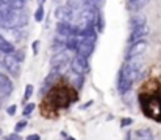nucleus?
I'll list each match as a JSON object with an SVG mask.
<instances>
[{"label": "nucleus", "instance_id": "f257e3e1", "mask_svg": "<svg viewBox=\"0 0 161 140\" xmlns=\"http://www.w3.org/2000/svg\"><path fill=\"white\" fill-rule=\"evenodd\" d=\"M139 103L142 107V112L157 120L161 122V87L160 86H147V89H144L139 93Z\"/></svg>", "mask_w": 161, "mask_h": 140}, {"label": "nucleus", "instance_id": "f03ea898", "mask_svg": "<svg viewBox=\"0 0 161 140\" xmlns=\"http://www.w3.org/2000/svg\"><path fill=\"white\" fill-rule=\"evenodd\" d=\"M141 67H142V54L127 58L119 75V92L124 93L131 87V84L141 75Z\"/></svg>", "mask_w": 161, "mask_h": 140}, {"label": "nucleus", "instance_id": "7ed1b4c3", "mask_svg": "<svg viewBox=\"0 0 161 140\" xmlns=\"http://www.w3.org/2000/svg\"><path fill=\"white\" fill-rule=\"evenodd\" d=\"M27 22H28V14H27L25 8H20V9L14 8L8 16L0 17V27L6 28V30H16V28L25 27Z\"/></svg>", "mask_w": 161, "mask_h": 140}, {"label": "nucleus", "instance_id": "20e7f679", "mask_svg": "<svg viewBox=\"0 0 161 140\" xmlns=\"http://www.w3.org/2000/svg\"><path fill=\"white\" fill-rule=\"evenodd\" d=\"M50 96V103H53L55 107H66L70 103H74L77 100L75 93H70V89L67 87H59V89H53L52 92L49 93Z\"/></svg>", "mask_w": 161, "mask_h": 140}, {"label": "nucleus", "instance_id": "39448f33", "mask_svg": "<svg viewBox=\"0 0 161 140\" xmlns=\"http://www.w3.org/2000/svg\"><path fill=\"white\" fill-rule=\"evenodd\" d=\"M70 69L75 72V73H80V75H85L88 70H89V64H88V58L85 56H80L77 54L72 62H70Z\"/></svg>", "mask_w": 161, "mask_h": 140}, {"label": "nucleus", "instance_id": "423d86ee", "mask_svg": "<svg viewBox=\"0 0 161 140\" xmlns=\"http://www.w3.org/2000/svg\"><path fill=\"white\" fill-rule=\"evenodd\" d=\"M3 65H5V69H6L11 75H14V76H17L19 72H20V61L16 59L13 54H6V56L3 58Z\"/></svg>", "mask_w": 161, "mask_h": 140}, {"label": "nucleus", "instance_id": "0eeeda50", "mask_svg": "<svg viewBox=\"0 0 161 140\" xmlns=\"http://www.w3.org/2000/svg\"><path fill=\"white\" fill-rule=\"evenodd\" d=\"M50 64H52V69H56L58 72L64 70L67 67V64H69V54L66 51H58L52 58V62Z\"/></svg>", "mask_w": 161, "mask_h": 140}, {"label": "nucleus", "instance_id": "6e6552de", "mask_svg": "<svg viewBox=\"0 0 161 140\" xmlns=\"http://www.w3.org/2000/svg\"><path fill=\"white\" fill-rule=\"evenodd\" d=\"M94 45H96V42L85 41V39H81V38L78 36V45H77V50H75V51H77V54L88 58V56H91V54H92V51H94Z\"/></svg>", "mask_w": 161, "mask_h": 140}, {"label": "nucleus", "instance_id": "1a4fd4ad", "mask_svg": "<svg viewBox=\"0 0 161 140\" xmlns=\"http://www.w3.org/2000/svg\"><path fill=\"white\" fill-rule=\"evenodd\" d=\"M75 31H77V30H75V25H74L72 22L59 20V22H58V25H56V33H58L59 36L67 38L69 34H72V33H75Z\"/></svg>", "mask_w": 161, "mask_h": 140}, {"label": "nucleus", "instance_id": "9d476101", "mask_svg": "<svg viewBox=\"0 0 161 140\" xmlns=\"http://www.w3.org/2000/svg\"><path fill=\"white\" fill-rule=\"evenodd\" d=\"M146 50H147V42H146V41H142V39L135 41V42H131V47H130V48H128V51H127V58L142 54Z\"/></svg>", "mask_w": 161, "mask_h": 140}, {"label": "nucleus", "instance_id": "9b49d317", "mask_svg": "<svg viewBox=\"0 0 161 140\" xmlns=\"http://www.w3.org/2000/svg\"><path fill=\"white\" fill-rule=\"evenodd\" d=\"M130 140H155L152 129L149 128H139L133 132H130Z\"/></svg>", "mask_w": 161, "mask_h": 140}, {"label": "nucleus", "instance_id": "f8f14e48", "mask_svg": "<svg viewBox=\"0 0 161 140\" xmlns=\"http://www.w3.org/2000/svg\"><path fill=\"white\" fill-rule=\"evenodd\" d=\"M149 34V27H147V23H142V25H139V27H136V28H131V34H130V42H135V41H139V39H142V38H146Z\"/></svg>", "mask_w": 161, "mask_h": 140}, {"label": "nucleus", "instance_id": "ddd939ff", "mask_svg": "<svg viewBox=\"0 0 161 140\" xmlns=\"http://www.w3.org/2000/svg\"><path fill=\"white\" fill-rule=\"evenodd\" d=\"M13 92V84L8 80V76H5L3 73H0V98L8 96L9 93Z\"/></svg>", "mask_w": 161, "mask_h": 140}, {"label": "nucleus", "instance_id": "4468645a", "mask_svg": "<svg viewBox=\"0 0 161 140\" xmlns=\"http://www.w3.org/2000/svg\"><path fill=\"white\" fill-rule=\"evenodd\" d=\"M55 16H56L59 20H67V22H72V19H74V11H72L69 6H59V8H56Z\"/></svg>", "mask_w": 161, "mask_h": 140}, {"label": "nucleus", "instance_id": "2eb2a0df", "mask_svg": "<svg viewBox=\"0 0 161 140\" xmlns=\"http://www.w3.org/2000/svg\"><path fill=\"white\" fill-rule=\"evenodd\" d=\"M88 5H89V0H67V6L74 11V14L78 13V11H81Z\"/></svg>", "mask_w": 161, "mask_h": 140}, {"label": "nucleus", "instance_id": "dca6fc26", "mask_svg": "<svg viewBox=\"0 0 161 140\" xmlns=\"http://www.w3.org/2000/svg\"><path fill=\"white\" fill-rule=\"evenodd\" d=\"M14 50H16V47L13 42H9V41H6L2 34H0V51L2 53H5V54H13L14 53Z\"/></svg>", "mask_w": 161, "mask_h": 140}, {"label": "nucleus", "instance_id": "f3484780", "mask_svg": "<svg viewBox=\"0 0 161 140\" xmlns=\"http://www.w3.org/2000/svg\"><path fill=\"white\" fill-rule=\"evenodd\" d=\"M67 76H69V80L74 83V86H75L77 89H81V87H83V81H85L83 75L75 73L74 70H69V72H67Z\"/></svg>", "mask_w": 161, "mask_h": 140}, {"label": "nucleus", "instance_id": "a211bd4d", "mask_svg": "<svg viewBox=\"0 0 161 140\" xmlns=\"http://www.w3.org/2000/svg\"><path fill=\"white\" fill-rule=\"evenodd\" d=\"M142 23H147L146 17H142V16H136V17L131 19V28H136V27H139Z\"/></svg>", "mask_w": 161, "mask_h": 140}, {"label": "nucleus", "instance_id": "6ab92c4d", "mask_svg": "<svg viewBox=\"0 0 161 140\" xmlns=\"http://www.w3.org/2000/svg\"><path fill=\"white\" fill-rule=\"evenodd\" d=\"M42 17H44V5H39L38 9H36V13H35V20L36 22H41Z\"/></svg>", "mask_w": 161, "mask_h": 140}, {"label": "nucleus", "instance_id": "aec40b11", "mask_svg": "<svg viewBox=\"0 0 161 140\" xmlns=\"http://www.w3.org/2000/svg\"><path fill=\"white\" fill-rule=\"evenodd\" d=\"M130 3H131V6H133L135 9H141V8L147 3V0H130Z\"/></svg>", "mask_w": 161, "mask_h": 140}, {"label": "nucleus", "instance_id": "412c9836", "mask_svg": "<svg viewBox=\"0 0 161 140\" xmlns=\"http://www.w3.org/2000/svg\"><path fill=\"white\" fill-rule=\"evenodd\" d=\"M31 95H33V86L31 84H27V87H25V95H24V100L27 101V100H30L31 98Z\"/></svg>", "mask_w": 161, "mask_h": 140}, {"label": "nucleus", "instance_id": "4be33fe9", "mask_svg": "<svg viewBox=\"0 0 161 140\" xmlns=\"http://www.w3.org/2000/svg\"><path fill=\"white\" fill-rule=\"evenodd\" d=\"M25 126H27V120H20L17 125H16V128H14V132H20L22 129H25Z\"/></svg>", "mask_w": 161, "mask_h": 140}, {"label": "nucleus", "instance_id": "5701e85b", "mask_svg": "<svg viewBox=\"0 0 161 140\" xmlns=\"http://www.w3.org/2000/svg\"><path fill=\"white\" fill-rule=\"evenodd\" d=\"M35 107H36V106H35L33 103L27 104V106H25V109H24V115H25V117H28V115H30V114L35 111Z\"/></svg>", "mask_w": 161, "mask_h": 140}, {"label": "nucleus", "instance_id": "b1692460", "mask_svg": "<svg viewBox=\"0 0 161 140\" xmlns=\"http://www.w3.org/2000/svg\"><path fill=\"white\" fill-rule=\"evenodd\" d=\"M16 109H17V107H16V104H11V106L8 107V111H6V112H8V115H14V114H16Z\"/></svg>", "mask_w": 161, "mask_h": 140}, {"label": "nucleus", "instance_id": "393cba45", "mask_svg": "<svg viewBox=\"0 0 161 140\" xmlns=\"http://www.w3.org/2000/svg\"><path fill=\"white\" fill-rule=\"evenodd\" d=\"M131 122H133V120H131V118H128V117H127V118H122L120 126H128V125H131Z\"/></svg>", "mask_w": 161, "mask_h": 140}, {"label": "nucleus", "instance_id": "a878e982", "mask_svg": "<svg viewBox=\"0 0 161 140\" xmlns=\"http://www.w3.org/2000/svg\"><path fill=\"white\" fill-rule=\"evenodd\" d=\"M5 140H22V137H19V134H17V132H14V134H11L9 137H6Z\"/></svg>", "mask_w": 161, "mask_h": 140}, {"label": "nucleus", "instance_id": "bb28decb", "mask_svg": "<svg viewBox=\"0 0 161 140\" xmlns=\"http://www.w3.org/2000/svg\"><path fill=\"white\" fill-rule=\"evenodd\" d=\"M27 140H41V137H39L38 134H30V136L27 137Z\"/></svg>", "mask_w": 161, "mask_h": 140}, {"label": "nucleus", "instance_id": "cd10ccee", "mask_svg": "<svg viewBox=\"0 0 161 140\" xmlns=\"http://www.w3.org/2000/svg\"><path fill=\"white\" fill-rule=\"evenodd\" d=\"M38 45H39V41H35V42H33V53H35V54L38 53Z\"/></svg>", "mask_w": 161, "mask_h": 140}, {"label": "nucleus", "instance_id": "c85d7f7f", "mask_svg": "<svg viewBox=\"0 0 161 140\" xmlns=\"http://www.w3.org/2000/svg\"><path fill=\"white\" fill-rule=\"evenodd\" d=\"M38 2H39V5H44V2H46V0H38Z\"/></svg>", "mask_w": 161, "mask_h": 140}, {"label": "nucleus", "instance_id": "c756f323", "mask_svg": "<svg viewBox=\"0 0 161 140\" xmlns=\"http://www.w3.org/2000/svg\"><path fill=\"white\" fill-rule=\"evenodd\" d=\"M0 134H2V131H0Z\"/></svg>", "mask_w": 161, "mask_h": 140}, {"label": "nucleus", "instance_id": "7c9ffc66", "mask_svg": "<svg viewBox=\"0 0 161 140\" xmlns=\"http://www.w3.org/2000/svg\"><path fill=\"white\" fill-rule=\"evenodd\" d=\"M25 2H28V0H25Z\"/></svg>", "mask_w": 161, "mask_h": 140}]
</instances>
